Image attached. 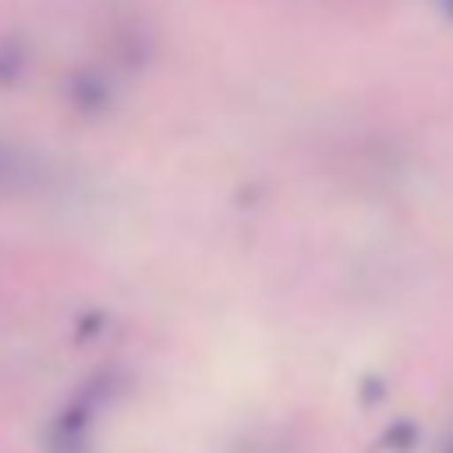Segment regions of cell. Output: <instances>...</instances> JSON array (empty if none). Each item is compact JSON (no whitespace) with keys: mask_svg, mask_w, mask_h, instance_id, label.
<instances>
[{"mask_svg":"<svg viewBox=\"0 0 453 453\" xmlns=\"http://www.w3.org/2000/svg\"><path fill=\"white\" fill-rule=\"evenodd\" d=\"M19 63H23V58H19V54H10V45L0 50V85H10V81H19V72H23Z\"/></svg>","mask_w":453,"mask_h":453,"instance_id":"6da1fadb","label":"cell"}]
</instances>
